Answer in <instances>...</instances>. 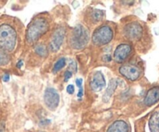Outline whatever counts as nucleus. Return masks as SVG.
Segmentation results:
<instances>
[{"mask_svg":"<svg viewBox=\"0 0 159 132\" xmlns=\"http://www.w3.org/2000/svg\"><path fill=\"white\" fill-rule=\"evenodd\" d=\"M35 52L41 57H46L48 55V49L45 45H39L35 48Z\"/></svg>","mask_w":159,"mask_h":132,"instance_id":"obj_17","label":"nucleus"},{"mask_svg":"<svg viewBox=\"0 0 159 132\" xmlns=\"http://www.w3.org/2000/svg\"><path fill=\"white\" fill-rule=\"evenodd\" d=\"M113 37V32L108 26H103L97 29L92 35V41L97 46L105 45L109 43Z\"/></svg>","mask_w":159,"mask_h":132,"instance_id":"obj_4","label":"nucleus"},{"mask_svg":"<svg viewBox=\"0 0 159 132\" xmlns=\"http://www.w3.org/2000/svg\"><path fill=\"white\" fill-rule=\"evenodd\" d=\"M129 127L124 121H116L113 122L107 130V132H129Z\"/></svg>","mask_w":159,"mask_h":132,"instance_id":"obj_12","label":"nucleus"},{"mask_svg":"<svg viewBox=\"0 0 159 132\" xmlns=\"http://www.w3.org/2000/svg\"><path fill=\"white\" fill-rule=\"evenodd\" d=\"M103 58L105 59L106 62H110V61H111V57L109 55V54H105V57H104Z\"/></svg>","mask_w":159,"mask_h":132,"instance_id":"obj_25","label":"nucleus"},{"mask_svg":"<svg viewBox=\"0 0 159 132\" xmlns=\"http://www.w3.org/2000/svg\"><path fill=\"white\" fill-rule=\"evenodd\" d=\"M150 131L159 132V110L156 111L151 116L148 122Z\"/></svg>","mask_w":159,"mask_h":132,"instance_id":"obj_13","label":"nucleus"},{"mask_svg":"<svg viewBox=\"0 0 159 132\" xmlns=\"http://www.w3.org/2000/svg\"><path fill=\"white\" fill-rule=\"evenodd\" d=\"M66 63V59L64 58V57L59 58V60L55 63L54 67H53V72H59V71H60L61 69H63V68L65 67Z\"/></svg>","mask_w":159,"mask_h":132,"instance_id":"obj_16","label":"nucleus"},{"mask_svg":"<svg viewBox=\"0 0 159 132\" xmlns=\"http://www.w3.org/2000/svg\"><path fill=\"white\" fill-rule=\"evenodd\" d=\"M119 72L123 77L130 81H136L141 75V70L140 68L133 65H123L119 68Z\"/></svg>","mask_w":159,"mask_h":132,"instance_id":"obj_6","label":"nucleus"},{"mask_svg":"<svg viewBox=\"0 0 159 132\" xmlns=\"http://www.w3.org/2000/svg\"><path fill=\"white\" fill-rule=\"evenodd\" d=\"M48 22L44 18H37L29 24L27 29L26 40L30 45L36 42L48 30Z\"/></svg>","mask_w":159,"mask_h":132,"instance_id":"obj_1","label":"nucleus"},{"mask_svg":"<svg viewBox=\"0 0 159 132\" xmlns=\"http://www.w3.org/2000/svg\"><path fill=\"white\" fill-rule=\"evenodd\" d=\"M70 68L72 69V71H73V72H76V63H75L74 62H73V61H72L71 63L70 64Z\"/></svg>","mask_w":159,"mask_h":132,"instance_id":"obj_22","label":"nucleus"},{"mask_svg":"<svg viewBox=\"0 0 159 132\" xmlns=\"http://www.w3.org/2000/svg\"><path fill=\"white\" fill-rule=\"evenodd\" d=\"M16 43V34L14 29L8 24L0 26V48L7 51L14 49Z\"/></svg>","mask_w":159,"mask_h":132,"instance_id":"obj_2","label":"nucleus"},{"mask_svg":"<svg viewBox=\"0 0 159 132\" xmlns=\"http://www.w3.org/2000/svg\"><path fill=\"white\" fill-rule=\"evenodd\" d=\"M131 52L130 45L123 44L120 45L116 48L114 52V59L118 63H122L124 62Z\"/></svg>","mask_w":159,"mask_h":132,"instance_id":"obj_9","label":"nucleus"},{"mask_svg":"<svg viewBox=\"0 0 159 132\" xmlns=\"http://www.w3.org/2000/svg\"><path fill=\"white\" fill-rule=\"evenodd\" d=\"M65 37V30L63 28H58L53 33L50 42V49L52 51H59L60 47L62 46Z\"/></svg>","mask_w":159,"mask_h":132,"instance_id":"obj_8","label":"nucleus"},{"mask_svg":"<svg viewBox=\"0 0 159 132\" xmlns=\"http://www.w3.org/2000/svg\"><path fill=\"white\" fill-rule=\"evenodd\" d=\"M118 85H119V80L118 79H111V81H110L109 85H108V88H107L106 89V92H105V93L104 94L103 96V100L105 101V102H108V101L109 100L110 97H111V95L114 93L115 90H116V89L117 88Z\"/></svg>","mask_w":159,"mask_h":132,"instance_id":"obj_14","label":"nucleus"},{"mask_svg":"<svg viewBox=\"0 0 159 132\" xmlns=\"http://www.w3.org/2000/svg\"><path fill=\"white\" fill-rule=\"evenodd\" d=\"M72 77V72L70 71H66L64 74V81L67 82Z\"/></svg>","mask_w":159,"mask_h":132,"instance_id":"obj_21","label":"nucleus"},{"mask_svg":"<svg viewBox=\"0 0 159 132\" xmlns=\"http://www.w3.org/2000/svg\"><path fill=\"white\" fill-rule=\"evenodd\" d=\"M89 40V32L82 25H77L72 32L70 45L74 49L81 50L84 48Z\"/></svg>","mask_w":159,"mask_h":132,"instance_id":"obj_3","label":"nucleus"},{"mask_svg":"<svg viewBox=\"0 0 159 132\" xmlns=\"http://www.w3.org/2000/svg\"><path fill=\"white\" fill-rule=\"evenodd\" d=\"M125 36L131 40H138L141 38L143 34V27L140 23L133 22L127 24L124 28Z\"/></svg>","mask_w":159,"mask_h":132,"instance_id":"obj_5","label":"nucleus"},{"mask_svg":"<svg viewBox=\"0 0 159 132\" xmlns=\"http://www.w3.org/2000/svg\"><path fill=\"white\" fill-rule=\"evenodd\" d=\"M10 62V57L4 51V50L0 48V66L7 65Z\"/></svg>","mask_w":159,"mask_h":132,"instance_id":"obj_15","label":"nucleus"},{"mask_svg":"<svg viewBox=\"0 0 159 132\" xmlns=\"http://www.w3.org/2000/svg\"><path fill=\"white\" fill-rule=\"evenodd\" d=\"M23 65H24V62H23L22 60H20L19 62L16 63V67H17L18 69H20V68L23 66Z\"/></svg>","mask_w":159,"mask_h":132,"instance_id":"obj_24","label":"nucleus"},{"mask_svg":"<svg viewBox=\"0 0 159 132\" xmlns=\"http://www.w3.org/2000/svg\"><path fill=\"white\" fill-rule=\"evenodd\" d=\"M44 100L48 108L55 110L59 104V93L54 88H47L44 94Z\"/></svg>","mask_w":159,"mask_h":132,"instance_id":"obj_7","label":"nucleus"},{"mask_svg":"<svg viewBox=\"0 0 159 132\" xmlns=\"http://www.w3.org/2000/svg\"><path fill=\"white\" fill-rule=\"evenodd\" d=\"M76 86H78L79 88V91H78V93H77V97L79 99H81L83 97L84 95V89H83V79H77L76 80Z\"/></svg>","mask_w":159,"mask_h":132,"instance_id":"obj_18","label":"nucleus"},{"mask_svg":"<svg viewBox=\"0 0 159 132\" xmlns=\"http://www.w3.org/2000/svg\"><path fill=\"white\" fill-rule=\"evenodd\" d=\"M74 91H75V89H74V86H73V85L70 84L66 87V92H68L69 94H70V95H72V94L74 93Z\"/></svg>","mask_w":159,"mask_h":132,"instance_id":"obj_20","label":"nucleus"},{"mask_svg":"<svg viewBox=\"0 0 159 132\" xmlns=\"http://www.w3.org/2000/svg\"><path fill=\"white\" fill-rule=\"evenodd\" d=\"M106 85L105 76L101 72H96L93 75L91 78V82H90V86H91V89L94 92H100L105 88Z\"/></svg>","mask_w":159,"mask_h":132,"instance_id":"obj_10","label":"nucleus"},{"mask_svg":"<svg viewBox=\"0 0 159 132\" xmlns=\"http://www.w3.org/2000/svg\"><path fill=\"white\" fill-rule=\"evenodd\" d=\"M103 17V12L100 10H94L92 13V18L95 22L99 21Z\"/></svg>","mask_w":159,"mask_h":132,"instance_id":"obj_19","label":"nucleus"},{"mask_svg":"<svg viewBox=\"0 0 159 132\" xmlns=\"http://www.w3.org/2000/svg\"><path fill=\"white\" fill-rule=\"evenodd\" d=\"M159 101V86H154L148 91L143 103L148 107H151Z\"/></svg>","mask_w":159,"mask_h":132,"instance_id":"obj_11","label":"nucleus"},{"mask_svg":"<svg viewBox=\"0 0 159 132\" xmlns=\"http://www.w3.org/2000/svg\"><path fill=\"white\" fill-rule=\"evenodd\" d=\"M2 80H3L4 82H8L9 80H10V75H9L8 74H5V75L2 76Z\"/></svg>","mask_w":159,"mask_h":132,"instance_id":"obj_23","label":"nucleus"}]
</instances>
